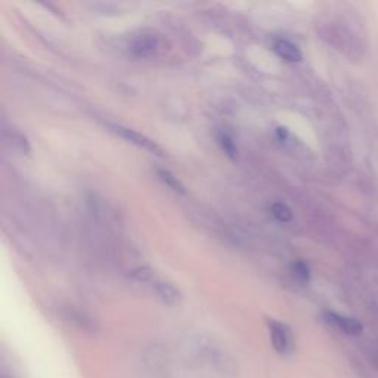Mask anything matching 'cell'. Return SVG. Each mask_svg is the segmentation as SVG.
<instances>
[{"mask_svg":"<svg viewBox=\"0 0 378 378\" xmlns=\"http://www.w3.org/2000/svg\"><path fill=\"white\" fill-rule=\"evenodd\" d=\"M111 129L114 133L120 135L123 139L129 141L133 145H138L141 146V148L150 151L153 154H157V155H164V151L160 145H157L154 141H151L150 138H146L132 129H128V128H123V126H118V124H111Z\"/></svg>","mask_w":378,"mask_h":378,"instance_id":"6da1fadb","label":"cell"},{"mask_svg":"<svg viewBox=\"0 0 378 378\" xmlns=\"http://www.w3.org/2000/svg\"><path fill=\"white\" fill-rule=\"evenodd\" d=\"M269 331H270V340L275 350L281 354H288L292 350L291 331L284 324H280L277 321L269 322Z\"/></svg>","mask_w":378,"mask_h":378,"instance_id":"7a4b0ae2","label":"cell"},{"mask_svg":"<svg viewBox=\"0 0 378 378\" xmlns=\"http://www.w3.org/2000/svg\"><path fill=\"white\" fill-rule=\"evenodd\" d=\"M325 318L327 321L335 327L339 328L340 331H343L344 334H350V335H358L362 332L364 327L362 324L354 320V318H349V317H342L339 313H334V312H327L325 313Z\"/></svg>","mask_w":378,"mask_h":378,"instance_id":"3957f363","label":"cell"},{"mask_svg":"<svg viewBox=\"0 0 378 378\" xmlns=\"http://www.w3.org/2000/svg\"><path fill=\"white\" fill-rule=\"evenodd\" d=\"M158 49V39L151 34H143L133 40L131 51L136 58H150Z\"/></svg>","mask_w":378,"mask_h":378,"instance_id":"277c9868","label":"cell"},{"mask_svg":"<svg viewBox=\"0 0 378 378\" xmlns=\"http://www.w3.org/2000/svg\"><path fill=\"white\" fill-rule=\"evenodd\" d=\"M274 51L280 58H282L288 62H299L303 56L300 49L296 45L291 44L290 40H284V39H280L275 41Z\"/></svg>","mask_w":378,"mask_h":378,"instance_id":"5b68a950","label":"cell"},{"mask_svg":"<svg viewBox=\"0 0 378 378\" xmlns=\"http://www.w3.org/2000/svg\"><path fill=\"white\" fill-rule=\"evenodd\" d=\"M154 290L158 294V297L167 305H175L179 300V291L170 282L155 281Z\"/></svg>","mask_w":378,"mask_h":378,"instance_id":"8992f818","label":"cell"},{"mask_svg":"<svg viewBox=\"0 0 378 378\" xmlns=\"http://www.w3.org/2000/svg\"><path fill=\"white\" fill-rule=\"evenodd\" d=\"M158 176L167 186L172 188L175 193H179V194H185L186 193L183 183L173 173H170L169 170H164V169L158 170Z\"/></svg>","mask_w":378,"mask_h":378,"instance_id":"52a82bcc","label":"cell"},{"mask_svg":"<svg viewBox=\"0 0 378 378\" xmlns=\"http://www.w3.org/2000/svg\"><path fill=\"white\" fill-rule=\"evenodd\" d=\"M219 143L222 146V150L226 153V155H229L230 158H237L238 148H237L234 139L230 138L228 133L223 132V133L219 135Z\"/></svg>","mask_w":378,"mask_h":378,"instance_id":"ba28073f","label":"cell"},{"mask_svg":"<svg viewBox=\"0 0 378 378\" xmlns=\"http://www.w3.org/2000/svg\"><path fill=\"white\" fill-rule=\"evenodd\" d=\"M270 210H272V215H274L280 222H290L292 218L290 207L282 203H275L270 207Z\"/></svg>","mask_w":378,"mask_h":378,"instance_id":"9c48e42d","label":"cell"},{"mask_svg":"<svg viewBox=\"0 0 378 378\" xmlns=\"http://www.w3.org/2000/svg\"><path fill=\"white\" fill-rule=\"evenodd\" d=\"M292 274L296 278H299L300 281H309L310 278V270L309 266L305 262H296L292 265Z\"/></svg>","mask_w":378,"mask_h":378,"instance_id":"30bf717a","label":"cell"},{"mask_svg":"<svg viewBox=\"0 0 378 378\" xmlns=\"http://www.w3.org/2000/svg\"><path fill=\"white\" fill-rule=\"evenodd\" d=\"M133 278H136L138 281H153L154 278V272L150 269V267H141V269H136L133 270V274H132Z\"/></svg>","mask_w":378,"mask_h":378,"instance_id":"8fae6325","label":"cell"},{"mask_svg":"<svg viewBox=\"0 0 378 378\" xmlns=\"http://www.w3.org/2000/svg\"><path fill=\"white\" fill-rule=\"evenodd\" d=\"M277 132H278V136H280L281 141L287 139V136H288V131H287V129H284V128H278Z\"/></svg>","mask_w":378,"mask_h":378,"instance_id":"7c38bea8","label":"cell"}]
</instances>
